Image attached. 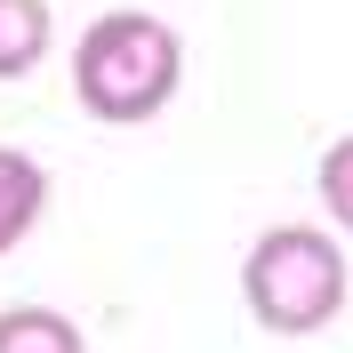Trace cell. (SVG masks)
Returning a JSON list of instances; mask_svg holds the SVG:
<instances>
[{"mask_svg": "<svg viewBox=\"0 0 353 353\" xmlns=\"http://www.w3.org/2000/svg\"><path fill=\"white\" fill-rule=\"evenodd\" d=\"M176 81H185V41L153 8H105L72 48V97L105 129H137V121L169 112Z\"/></svg>", "mask_w": 353, "mask_h": 353, "instance_id": "6da1fadb", "label": "cell"}, {"mask_svg": "<svg viewBox=\"0 0 353 353\" xmlns=\"http://www.w3.org/2000/svg\"><path fill=\"white\" fill-rule=\"evenodd\" d=\"M345 249H337V233H321V225H273V233H257L241 257V305L257 330L273 337H313L330 330L337 313H345Z\"/></svg>", "mask_w": 353, "mask_h": 353, "instance_id": "7a4b0ae2", "label": "cell"}, {"mask_svg": "<svg viewBox=\"0 0 353 353\" xmlns=\"http://www.w3.org/2000/svg\"><path fill=\"white\" fill-rule=\"evenodd\" d=\"M41 209H48V169L17 145H0V257L41 225Z\"/></svg>", "mask_w": 353, "mask_h": 353, "instance_id": "3957f363", "label": "cell"}, {"mask_svg": "<svg viewBox=\"0 0 353 353\" xmlns=\"http://www.w3.org/2000/svg\"><path fill=\"white\" fill-rule=\"evenodd\" d=\"M48 41H57L48 0H0V81H24L48 57Z\"/></svg>", "mask_w": 353, "mask_h": 353, "instance_id": "277c9868", "label": "cell"}, {"mask_svg": "<svg viewBox=\"0 0 353 353\" xmlns=\"http://www.w3.org/2000/svg\"><path fill=\"white\" fill-rule=\"evenodd\" d=\"M0 353H88V337L57 305H8L0 313Z\"/></svg>", "mask_w": 353, "mask_h": 353, "instance_id": "5b68a950", "label": "cell"}, {"mask_svg": "<svg viewBox=\"0 0 353 353\" xmlns=\"http://www.w3.org/2000/svg\"><path fill=\"white\" fill-rule=\"evenodd\" d=\"M313 193H321V209L337 217V233H353V137H337L330 153L313 161Z\"/></svg>", "mask_w": 353, "mask_h": 353, "instance_id": "8992f818", "label": "cell"}]
</instances>
